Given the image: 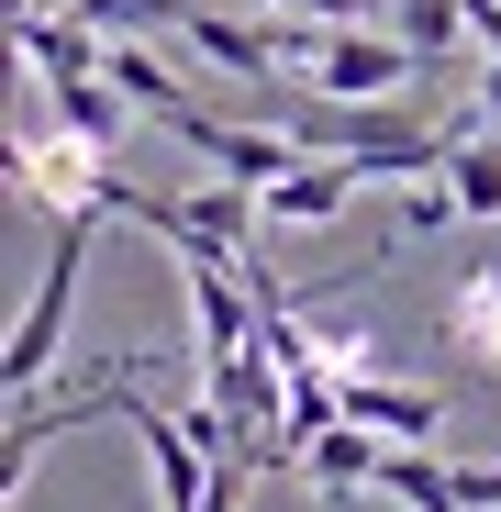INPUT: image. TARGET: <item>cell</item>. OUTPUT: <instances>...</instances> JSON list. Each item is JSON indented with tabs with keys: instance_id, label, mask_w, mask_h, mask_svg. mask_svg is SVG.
I'll return each mask as SVG.
<instances>
[{
	"instance_id": "1",
	"label": "cell",
	"mask_w": 501,
	"mask_h": 512,
	"mask_svg": "<svg viewBox=\"0 0 501 512\" xmlns=\"http://www.w3.org/2000/svg\"><path fill=\"white\" fill-rule=\"evenodd\" d=\"M90 256H101V223H56L45 245V279L12 323V346H0V379H12V401H45L56 357H67V312H78V279H90Z\"/></svg>"
},
{
	"instance_id": "2",
	"label": "cell",
	"mask_w": 501,
	"mask_h": 512,
	"mask_svg": "<svg viewBox=\"0 0 501 512\" xmlns=\"http://www.w3.org/2000/svg\"><path fill=\"white\" fill-rule=\"evenodd\" d=\"M167 134H179L201 167H223L234 190H257V201L301 167V145H290V134H268V123H223V112H201V101H190V112H167Z\"/></svg>"
},
{
	"instance_id": "3",
	"label": "cell",
	"mask_w": 501,
	"mask_h": 512,
	"mask_svg": "<svg viewBox=\"0 0 501 512\" xmlns=\"http://www.w3.org/2000/svg\"><path fill=\"white\" fill-rule=\"evenodd\" d=\"M412 67H424V56H412L401 34H379V23H357V34H334V23H323V45H312V78H301V90H312V101H390Z\"/></svg>"
},
{
	"instance_id": "4",
	"label": "cell",
	"mask_w": 501,
	"mask_h": 512,
	"mask_svg": "<svg viewBox=\"0 0 501 512\" xmlns=\"http://www.w3.org/2000/svg\"><path fill=\"white\" fill-rule=\"evenodd\" d=\"M334 401H346V423L357 435H379L390 457H435V435H446V401L435 390H401V379H334Z\"/></svg>"
},
{
	"instance_id": "5",
	"label": "cell",
	"mask_w": 501,
	"mask_h": 512,
	"mask_svg": "<svg viewBox=\"0 0 501 512\" xmlns=\"http://www.w3.org/2000/svg\"><path fill=\"white\" fill-rule=\"evenodd\" d=\"M123 423H134V435H145V468H156V501L167 512H201L212 501V446L190 435V412H156V401H123Z\"/></svg>"
},
{
	"instance_id": "6",
	"label": "cell",
	"mask_w": 501,
	"mask_h": 512,
	"mask_svg": "<svg viewBox=\"0 0 501 512\" xmlns=\"http://www.w3.org/2000/svg\"><path fill=\"white\" fill-rule=\"evenodd\" d=\"M190 56L212 67V78H234V90H268V78H290V45H279V23H245V12H190Z\"/></svg>"
},
{
	"instance_id": "7",
	"label": "cell",
	"mask_w": 501,
	"mask_h": 512,
	"mask_svg": "<svg viewBox=\"0 0 501 512\" xmlns=\"http://www.w3.org/2000/svg\"><path fill=\"white\" fill-rule=\"evenodd\" d=\"M357 190H368V167H346V156H301L290 179L268 190V223H334Z\"/></svg>"
},
{
	"instance_id": "8",
	"label": "cell",
	"mask_w": 501,
	"mask_h": 512,
	"mask_svg": "<svg viewBox=\"0 0 501 512\" xmlns=\"http://www.w3.org/2000/svg\"><path fill=\"white\" fill-rule=\"evenodd\" d=\"M379 468H390V446H379V435H357V423H334V435H312V446H301V479H312L323 501L379 490Z\"/></svg>"
},
{
	"instance_id": "9",
	"label": "cell",
	"mask_w": 501,
	"mask_h": 512,
	"mask_svg": "<svg viewBox=\"0 0 501 512\" xmlns=\"http://www.w3.org/2000/svg\"><path fill=\"white\" fill-rule=\"evenodd\" d=\"M457 134V156H446V201L468 212V223H501V134L490 123H446Z\"/></svg>"
},
{
	"instance_id": "10",
	"label": "cell",
	"mask_w": 501,
	"mask_h": 512,
	"mask_svg": "<svg viewBox=\"0 0 501 512\" xmlns=\"http://www.w3.org/2000/svg\"><path fill=\"white\" fill-rule=\"evenodd\" d=\"M56 101V134H78V145H123V123H134V101L112 90V78H67V90H45Z\"/></svg>"
},
{
	"instance_id": "11",
	"label": "cell",
	"mask_w": 501,
	"mask_h": 512,
	"mask_svg": "<svg viewBox=\"0 0 501 512\" xmlns=\"http://www.w3.org/2000/svg\"><path fill=\"white\" fill-rule=\"evenodd\" d=\"M446 323H457L468 346H479V357L501 368V256H490V268H468V279L446 290Z\"/></svg>"
},
{
	"instance_id": "12",
	"label": "cell",
	"mask_w": 501,
	"mask_h": 512,
	"mask_svg": "<svg viewBox=\"0 0 501 512\" xmlns=\"http://www.w3.org/2000/svg\"><path fill=\"white\" fill-rule=\"evenodd\" d=\"M67 12L90 23V34H145V23H179V34H190L201 0H67Z\"/></svg>"
},
{
	"instance_id": "13",
	"label": "cell",
	"mask_w": 501,
	"mask_h": 512,
	"mask_svg": "<svg viewBox=\"0 0 501 512\" xmlns=\"http://www.w3.org/2000/svg\"><path fill=\"white\" fill-rule=\"evenodd\" d=\"M290 23H334V34H357L368 12H401V0H279Z\"/></svg>"
},
{
	"instance_id": "14",
	"label": "cell",
	"mask_w": 501,
	"mask_h": 512,
	"mask_svg": "<svg viewBox=\"0 0 501 512\" xmlns=\"http://www.w3.org/2000/svg\"><path fill=\"white\" fill-rule=\"evenodd\" d=\"M446 212H457V201H446V190H412V201H401V234H435V223H446Z\"/></svg>"
}]
</instances>
